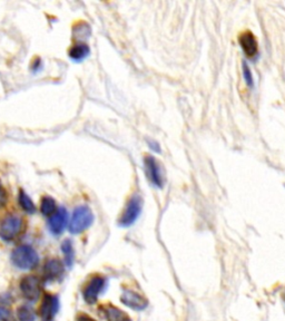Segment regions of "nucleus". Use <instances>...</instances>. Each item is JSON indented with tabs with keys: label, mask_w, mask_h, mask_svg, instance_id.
Here are the masks:
<instances>
[{
	"label": "nucleus",
	"mask_w": 285,
	"mask_h": 321,
	"mask_svg": "<svg viewBox=\"0 0 285 321\" xmlns=\"http://www.w3.org/2000/svg\"><path fill=\"white\" fill-rule=\"evenodd\" d=\"M39 258L34 248L29 246H19L11 253V262L21 270H32L38 265Z\"/></svg>",
	"instance_id": "1"
},
{
	"label": "nucleus",
	"mask_w": 285,
	"mask_h": 321,
	"mask_svg": "<svg viewBox=\"0 0 285 321\" xmlns=\"http://www.w3.org/2000/svg\"><path fill=\"white\" fill-rule=\"evenodd\" d=\"M94 222V214L88 206L81 205L74 210L69 223V231L73 234H78L87 230Z\"/></svg>",
	"instance_id": "2"
},
{
	"label": "nucleus",
	"mask_w": 285,
	"mask_h": 321,
	"mask_svg": "<svg viewBox=\"0 0 285 321\" xmlns=\"http://www.w3.org/2000/svg\"><path fill=\"white\" fill-rule=\"evenodd\" d=\"M25 229V221L16 214L7 215L0 223V238L5 241H13L22 233Z\"/></svg>",
	"instance_id": "3"
},
{
	"label": "nucleus",
	"mask_w": 285,
	"mask_h": 321,
	"mask_svg": "<svg viewBox=\"0 0 285 321\" xmlns=\"http://www.w3.org/2000/svg\"><path fill=\"white\" fill-rule=\"evenodd\" d=\"M143 208V198L139 194H134L127 201L123 213L118 220L120 227H129L137 220Z\"/></svg>",
	"instance_id": "4"
},
{
	"label": "nucleus",
	"mask_w": 285,
	"mask_h": 321,
	"mask_svg": "<svg viewBox=\"0 0 285 321\" xmlns=\"http://www.w3.org/2000/svg\"><path fill=\"white\" fill-rule=\"evenodd\" d=\"M106 279L101 276H94L87 282L83 290V298L88 304L96 303L100 294L104 291Z\"/></svg>",
	"instance_id": "5"
},
{
	"label": "nucleus",
	"mask_w": 285,
	"mask_h": 321,
	"mask_svg": "<svg viewBox=\"0 0 285 321\" xmlns=\"http://www.w3.org/2000/svg\"><path fill=\"white\" fill-rule=\"evenodd\" d=\"M21 294L28 301H36L41 292V281L35 276H26L19 282Z\"/></svg>",
	"instance_id": "6"
},
{
	"label": "nucleus",
	"mask_w": 285,
	"mask_h": 321,
	"mask_svg": "<svg viewBox=\"0 0 285 321\" xmlns=\"http://www.w3.org/2000/svg\"><path fill=\"white\" fill-rule=\"evenodd\" d=\"M59 310V299L55 294L46 292L39 307V315L43 321H54Z\"/></svg>",
	"instance_id": "7"
},
{
	"label": "nucleus",
	"mask_w": 285,
	"mask_h": 321,
	"mask_svg": "<svg viewBox=\"0 0 285 321\" xmlns=\"http://www.w3.org/2000/svg\"><path fill=\"white\" fill-rule=\"evenodd\" d=\"M120 301L125 305L136 311L144 310L148 304V301L145 297H143L138 292L133 291V290H125L120 297Z\"/></svg>",
	"instance_id": "8"
},
{
	"label": "nucleus",
	"mask_w": 285,
	"mask_h": 321,
	"mask_svg": "<svg viewBox=\"0 0 285 321\" xmlns=\"http://www.w3.org/2000/svg\"><path fill=\"white\" fill-rule=\"evenodd\" d=\"M68 222V213L65 208H59L52 214L48 221L49 230L55 235H59L64 232Z\"/></svg>",
	"instance_id": "9"
},
{
	"label": "nucleus",
	"mask_w": 285,
	"mask_h": 321,
	"mask_svg": "<svg viewBox=\"0 0 285 321\" xmlns=\"http://www.w3.org/2000/svg\"><path fill=\"white\" fill-rule=\"evenodd\" d=\"M145 169L147 177L151 179V182L155 186L162 187L163 184H164V178H163L161 167H159L157 160L151 155L145 156Z\"/></svg>",
	"instance_id": "10"
},
{
	"label": "nucleus",
	"mask_w": 285,
	"mask_h": 321,
	"mask_svg": "<svg viewBox=\"0 0 285 321\" xmlns=\"http://www.w3.org/2000/svg\"><path fill=\"white\" fill-rule=\"evenodd\" d=\"M44 279L45 281L51 282L59 280L64 274V265L58 259H50L44 266Z\"/></svg>",
	"instance_id": "11"
},
{
	"label": "nucleus",
	"mask_w": 285,
	"mask_h": 321,
	"mask_svg": "<svg viewBox=\"0 0 285 321\" xmlns=\"http://www.w3.org/2000/svg\"><path fill=\"white\" fill-rule=\"evenodd\" d=\"M238 41L243 51L248 55L249 57H254L257 55L258 52V46H257V40L256 37L254 36V34L250 30L242 33L238 37Z\"/></svg>",
	"instance_id": "12"
},
{
	"label": "nucleus",
	"mask_w": 285,
	"mask_h": 321,
	"mask_svg": "<svg viewBox=\"0 0 285 321\" xmlns=\"http://www.w3.org/2000/svg\"><path fill=\"white\" fill-rule=\"evenodd\" d=\"M102 310H104L105 318L107 321H131L127 313H125L115 305L107 304L102 308Z\"/></svg>",
	"instance_id": "13"
},
{
	"label": "nucleus",
	"mask_w": 285,
	"mask_h": 321,
	"mask_svg": "<svg viewBox=\"0 0 285 321\" xmlns=\"http://www.w3.org/2000/svg\"><path fill=\"white\" fill-rule=\"evenodd\" d=\"M90 49L86 44H77L69 49V57L75 62H82L89 55Z\"/></svg>",
	"instance_id": "14"
},
{
	"label": "nucleus",
	"mask_w": 285,
	"mask_h": 321,
	"mask_svg": "<svg viewBox=\"0 0 285 321\" xmlns=\"http://www.w3.org/2000/svg\"><path fill=\"white\" fill-rule=\"evenodd\" d=\"M18 202H19V204H20L21 209L24 210L25 212H27L29 214H34V213L36 212V210H37L36 209V205L34 204L33 200L29 197L28 194L25 193L22 190L19 191Z\"/></svg>",
	"instance_id": "15"
},
{
	"label": "nucleus",
	"mask_w": 285,
	"mask_h": 321,
	"mask_svg": "<svg viewBox=\"0 0 285 321\" xmlns=\"http://www.w3.org/2000/svg\"><path fill=\"white\" fill-rule=\"evenodd\" d=\"M40 211L43 215L51 216L57 210H56V202L50 196H44L40 203Z\"/></svg>",
	"instance_id": "16"
},
{
	"label": "nucleus",
	"mask_w": 285,
	"mask_h": 321,
	"mask_svg": "<svg viewBox=\"0 0 285 321\" xmlns=\"http://www.w3.org/2000/svg\"><path fill=\"white\" fill-rule=\"evenodd\" d=\"M17 319L18 321H35L36 315L32 308L22 304L17 309Z\"/></svg>",
	"instance_id": "17"
},
{
	"label": "nucleus",
	"mask_w": 285,
	"mask_h": 321,
	"mask_svg": "<svg viewBox=\"0 0 285 321\" xmlns=\"http://www.w3.org/2000/svg\"><path fill=\"white\" fill-rule=\"evenodd\" d=\"M62 252L65 257V263L67 267H71L74 260V248L70 240H65L62 243Z\"/></svg>",
	"instance_id": "18"
},
{
	"label": "nucleus",
	"mask_w": 285,
	"mask_h": 321,
	"mask_svg": "<svg viewBox=\"0 0 285 321\" xmlns=\"http://www.w3.org/2000/svg\"><path fill=\"white\" fill-rule=\"evenodd\" d=\"M243 71H244V78L246 80V84L250 87H252L254 85V82H253V76H252V72H251L250 68L248 67V65H243Z\"/></svg>",
	"instance_id": "19"
},
{
	"label": "nucleus",
	"mask_w": 285,
	"mask_h": 321,
	"mask_svg": "<svg viewBox=\"0 0 285 321\" xmlns=\"http://www.w3.org/2000/svg\"><path fill=\"white\" fill-rule=\"evenodd\" d=\"M7 201H8V196H7V191L5 187L2 186L1 183H0V209L3 208L7 204Z\"/></svg>",
	"instance_id": "20"
},
{
	"label": "nucleus",
	"mask_w": 285,
	"mask_h": 321,
	"mask_svg": "<svg viewBox=\"0 0 285 321\" xmlns=\"http://www.w3.org/2000/svg\"><path fill=\"white\" fill-rule=\"evenodd\" d=\"M0 321H11L10 311L0 304Z\"/></svg>",
	"instance_id": "21"
},
{
	"label": "nucleus",
	"mask_w": 285,
	"mask_h": 321,
	"mask_svg": "<svg viewBox=\"0 0 285 321\" xmlns=\"http://www.w3.org/2000/svg\"><path fill=\"white\" fill-rule=\"evenodd\" d=\"M76 321H96L94 318H92V317L88 316V315H86V313H84V312H79L77 317H76Z\"/></svg>",
	"instance_id": "22"
},
{
	"label": "nucleus",
	"mask_w": 285,
	"mask_h": 321,
	"mask_svg": "<svg viewBox=\"0 0 285 321\" xmlns=\"http://www.w3.org/2000/svg\"><path fill=\"white\" fill-rule=\"evenodd\" d=\"M148 145H150V147L151 148V150H154V151H157L158 153L161 152V148H159L158 144H157L156 142H154V141H150V143H148Z\"/></svg>",
	"instance_id": "23"
}]
</instances>
